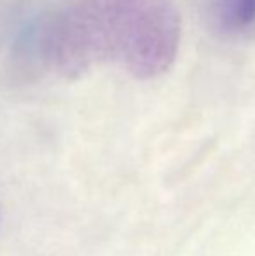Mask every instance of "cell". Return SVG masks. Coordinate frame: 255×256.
Returning <instances> with one entry per match:
<instances>
[{
	"mask_svg": "<svg viewBox=\"0 0 255 256\" xmlns=\"http://www.w3.org/2000/svg\"><path fill=\"white\" fill-rule=\"evenodd\" d=\"M42 60L65 75L109 63L135 78L173 64L180 14L173 0H70L39 32Z\"/></svg>",
	"mask_w": 255,
	"mask_h": 256,
	"instance_id": "cell-1",
	"label": "cell"
},
{
	"mask_svg": "<svg viewBox=\"0 0 255 256\" xmlns=\"http://www.w3.org/2000/svg\"><path fill=\"white\" fill-rule=\"evenodd\" d=\"M213 28L227 38H241L255 32V0H210Z\"/></svg>",
	"mask_w": 255,
	"mask_h": 256,
	"instance_id": "cell-2",
	"label": "cell"
}]
</instances>
